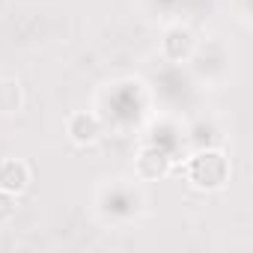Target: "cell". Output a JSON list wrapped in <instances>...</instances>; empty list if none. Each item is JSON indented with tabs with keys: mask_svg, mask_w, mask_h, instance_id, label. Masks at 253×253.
Returning a JSON list of instances; mask_svg holds the SVG:
<instances>
[{
	"mask_svg": "<svg viewBox=\"0 0 253 253\" xmlns=\"http://www.w3.org/2000/svg\"><path fill=\"white\" fill-rule=\"evenodd\" d=\"M188 182L200 191H217L229 182V161L220 152H200L188 164Z\"/></svg>",
	"mask_w": 253,
	"mask_h": 253,
	"instance_id": "1",
	"label": "cell"
},
{
	"mask_svg": "<svg viewBox=\"0 0 253 253\" xmlns=\"http://www.w3.org/2000/svg\"><path fill=\"white\" fill-rule=\"evenodd\" d=\"M161 51H164L167 60H173V63H185V60L194 57V51H197V39H194V33H191L188 27L176 24V27H170V30L164 33V39H161Z\"/></svg>",
	"mask_w": 253,
	"mask_h": 253,
	"instance_id": "2",
	"label": "cell"
},
{
	"mask_svg": "<svg viewBox=\"0 0 253 253\" xmlns=\"http://www.w3.org/2000/svg\"><path fill=\"white\" fill-rule=\"evenodd\" d=\"M66 131H69V140L78 143V146H89L101 137V122L95 113H86V110H78L69 116L66 122Z\"/></svg>",
	"mask_w": 253,
	"mask_h": 253,
	"instance_id": "3",
	"label": "cell"
},
{
	"mask_svg": "<svg viewBox=\"0 0 253 253\" xmlns=\"http://www.w3.org/2000/svg\"><path fill=\"white\" fill-rule=\"evenodd\" d=\"M30 185V167L21 158H6L0 161V191H6L12 197L24 194Z\"/></svg>",
	"mask_w": 253,
	"mask_h": 253,
	"instance_id": "4",
	"label": "cell"
},
{
	"mask_svg": "<svg viewBox=\"0 0 253 253\" xmlns=\"http://www.w3.org/2000/svg\"><path fill=\"white\" fill-rule=\"evenodd\" d=\"M167 164H170V158L158 146H146L140 152V158H137V173L143 179H155V176H164L167 173Z\"/></svg>",
	"mask_w": 253,
	"mask_h": 253,
	"instance_id": "5",
	"label": "cell"
},
{
	"mask_svg": "<svg viewBox=\"0 0 253 253\" xmlns=\"http://www.w3.org/2000/svg\"><path fill=\"white\" fill-rule=\"evenodd\" d=\"M21 104H24L21 84L12 78H3L0 81V113H15V110H21Z\"/></svg>",
	"mask_w": 253,
	"mask_h": 253,
	"instance_id": "6",
	"label": "cell"
},
{
	"mask_svg": "<svg viewBox=\"0 0 253 253\" xmlns=\"http://www.w3.org/2000/svg\"><path fill=\"white\" fill-rule=\"evenodd\" d=\"M12 214H15V197L6 194V191H0V223L12 220Z\"/></svg>",
	"mask_w": 253,
	"mask_h": 253,
	"instance_id": "7",
	"label": "cell"
}]
</instances>
